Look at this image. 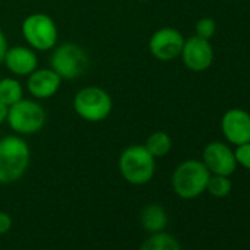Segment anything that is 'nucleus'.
<instances>
[{
	"label": "nucleus",
	"mask_w": 250,
	"mask_h": 250,
	"mask_svg": "<svg viewBox=\"0 0 250 250\" xmlns=\"http://www.w3.org/2000/svg\"><path fill=\"white\" fill-rule=\"evenodd\" d=\"M30 147L20 136L0 140V184L18 181L30 165Z\"/></svg>",
	"instance_id": "obj_1"
},
{
	"label": "nucleus",
	"mask_w": 250,
	"mask_h": 250,
	"mask_svg": "<svg viewBox=\"0 0 250 250\" xmlns=\"http://www.w3.org/2000/svg\"><path fill=\"white\" fill-rule=\"evenodd\" d=\"M121 175L134 186L147 184L156 171V158L150 155L146 146L133 145L125 149L119 156Z\"/></svg>",
	"instance_id": "obj_2"
},
{
	"label": "nucleus",
	"mask_w": 250,
	"mask_h": 250,
	"mask_svg": "<svg viewBox=\"0 0 250 250\" xmlns=\"http://www.w3.org/2000/svg\"><path fill=\"white\" fill-rule=\"evenodd\" d=\"M210 172L202 161L188 159L181 162L172 174V188L181 199L190 200L206 191Z\"/></svg>",
	"instance_id": "obj_3"
},
{
	"label": "nucleus",
	"mask_w": 250,
	"mask_h": 250,
	"mask_svg": "<svg viewBox=\"0 0 250 250\" xmlns=\"http://www.w3.org/2000/svg\"><path fill=\"white\" fill-rule=\"evenodd\" d=\"M6 121L15 133L31 136L39 133L44 127L46 112L39 102L21 99L15 104L9 106Z\"/></svg>",
	"instance_id": "obj_4"
},
{
	"label": "nucleus",
	"mask_w": 250,
	"mask_h": 250,
	"mask_svg": "<svg viewBox=\"0 0 250 250\" xmlns=\"http://www.w3.org/2000/svg\"><path fill=\"white\" fill-rule=\"evenodd\" d=\"M112 107L110 96L100 87H84L74 97V110L88 122L104 121L110 115Z\"/></svg>",
	"instance_id": "obj_5"
},
{
	"label": "nucleus",
	"mask_w": 250,
	"mask_h": 250,
	"mask_svg": "<svg viewBox=\"0 0 250 250\" xmlns=\"http://www.w3.org/2000/svg\"><path fill=\"white\" fill-rule=\"evenodd\" d=\"M50 69L63 80H74L85 74L88 69V56L75 43H63L58 46L50 56Z\"/></svg>",
	"instance_id": "obj_6"
},
{
	"label": "nucleus",
	"mask_w": 250,
	"mask_h": 250,
	"mask_svg": "<svg viewBox=\"0 0 250 250\" xmlns=\"http://www.w3.org/2000/svg\"><path fill=\"white\" fill-rule=\"evenodd\" d=\"M22 36L31 49L46 52L58 43V27L49 15L31 14L22 22Z\"/></svg>",
	"instance_id": "obj_7"
},
{
	"label": "nucleus",
	"mask_w": 250,
	"mask_h": 250,
	"mask_svg": "<svg viewBox=\"0 0 250 250\" xmlns=\"http://www.w3.org/2000/svg\"><path fill=\"white\" fill-rule=\"evenodd\" d=\"M184 46V37L183 34L171 27H164L153 33L149 42V50L150 53L162 62L174 61L181 55Z\"/></svg>",
	"instance_id": "obj_8"
},
{
	"label": "nucleus",
	"mask_w": 250,
	"mask_h": 250,
	"mask_svg": "<svg viewBox=\"0 0 250 250\" xmlns=\"http://www.w3.org/2000/svg\"><path fill=\"white\" fill-rule=\"evenodd\" d=\"M202 162L206 165L210 174L231 177L237 169V161L234 150L221 142H212L203 149Z\"/></svg>",
	"instance_id": "obj_9"
},
{
	"label": "nucleus",
	"mask_w": 250,
	"mask_h": 250,
	"mask_svg": "<svg viewBox=\"0 0 250 250\" xmlns=\"http://www.w3.org/2000/svg\"><path fill=\"white\" fill-rule=\"evenodd\" d=\"M221 130L228 143L232 146H241L250 142V113L232 107L227 110L221 119Z\"/></svg>",
	"instance_id": "obj_10"
},
{
	"label": "nucleus",
	"mask_w": 250,
	"mask_h": 250,
	"mask_svg": "<svg viewBox=\"0 0 250 250\" xmlns=\"http://www.w3.org/2000/svg\"><path fill=\"white\" fill-rule=\"evenodd\" d=\"M184 65L194 72L206 71L213 62V49L209 40L193 36L184 40L181 55Z\"/></svg>",
	"instance_id": "obj_11"
},
{
	"label": "nucleus",
	"mask_w": 250,
	"mask_h": 250,
	"mask_svg": "<svg viewBox=\"0 0 250 250\" xmlns=\"http://www.w3.org/2000/svg\"><path fill=\"white\" fill-rule=\"evenodd\" d=\"M61 81L62 78L53 69H36L28 75L27 88L36 99H49L58 93Z\"/></svg>",
	"instance_id": "obj_12"
},
{
	"label": "nucleus",
	"mask_w": 250,
	"mask_h": 250,
	"mask_svg": "<svg viewBox=\"0 0 250 250\" xmlns=\"http://www.w3.org/2000/svg\"><path fill=\"white\" fill-rule=\"evenodd\" d=\"M3 62L11 72L21 77L30 75L39 66L37 53L34 52V49L25 46H15L8 49Z\"/></svg>",
	"instance_id": "obj_13"
},
{
	"label": "nucleus",
	"mask_w": 250,
	"mask_h": 250,
	"mask_svg": "<svg viewBox=\"0 0 250 250\" xmlns=\"http://www.w3.org/2000/svg\"><path fill=\"white\" fill-rule=\"evenodd\" d=\"M140 221H142L143 228L149 231L150 234H153V232H159L165 229L168 224V215H167V210L161 205L152 203V205H147L142 210Z\"/></svg>",
	"instance_id": "obj_14"
},
{
	"label": "nucleus",
	"mask_w": 250,
	"mask_h": 250,
	"mask_svg": "<svg viewBox=\"0 0 250 250\" xmlns=\"http://www.w3.org/2000/svg\"><path fill=\"white\" fill-rule=\"evenodd\" d=\"M140 250H181V246L174 235L159 231L150 234L140 246Z\"/></svg>",
	"instance_id": "obj_15"
},
{
	"label": "nucleus",
	"mask_w": 250,
	"mask_h": 250,
	"mask_svg": "<svg viewBox=\"0 0 250 250\" xmlns=\"http://www.w3.org/2000/svg\"><path fill=\"white\" fill-rule=\"evenodd\" d=\"M24 96V88L21 83L15 78L0 80V102H3L8 107L20 102Z\"/></svg>",
	"instance_id": "obj_16"
},
{
	"label": "nucleus",
	"mask_w": 250,
	"mask_h": 250,
	"mask_svg": "<svg viewBox=\"0 0 250 250\" xmlns=\"http://www.w3.org/2000/svg\"><path fill=\"white\" fill-rule=\"evenodd\" d=\"M145 146L153 158H164L169 153L172 147V140L165 131H156L149 136Z\"/></svg>",
	"instance_id": "obj_17"
},
{
	"label": "nucleus",
	"mask_w": 250,
	"mask_h": 250,
	"mask_svg": "<svg viewBox=\"0 0 250 250\" xmlns=\"http://www.w3.org/2000/svg\"><path fill=\"white\" fill-rule=\"evenodd\" d=\"M231 188H232V183H231L229 177L210 174L209 181H208V186H206V190L213 197H218V199L227 197L231 193Z\"/></svg>",
	"instance_id": "obj_18"
},
{
	"label": "nucleus",
	"mask_w": 250,
	"mask_h": 250,
	"mask_svg": "<svg viewBox=\"0 0 250 250\" xmlns=\"http://www.w3.org/2000/svg\"><path fill=\"white\" fill-rule=\"evenodd\" d=\"M216 33V22L212 18H202L196 24V36L205 40H210Z\"/></svg>",
	"instance_id": "obj_19"
},
{
	"label": "nucleus",
	"mask_w": 250,
	"mask_h": 250,
	"mask_svg": "<svg viewBox=\"0 0 250 250\" xmlns=\"http://www.w3.org/2000/svg\"><path fill=\"white\" fill-rule=\"evenodd\" d=\"M234 153H235L237 165H241L243 168L250 171V142L244 143L241 146H237Z\"/></svg>",
	"instance_id": "obj_20"
},
{
	"label": "nucleus",
	"mask_w": 250,
	"mask_h": 250,
	"mask_svg": "<svg viewBox=\"0 0 250 250\" xmlns=\"http://www.w3.org/2000/svg\"><path fill=\"white\" fill-rule=\"evenodd\" d=\"M12 228V218L6 212H0V235L9 232Z\"/></svg>",
	"instance_id": "obj_21"
},
{
	"label": "nucleus",
	"mask_w": 250,
	"mask_h": 250,
	"mask_svg": "<svg viewBox=\"0 0 250 250\" xmlns=\"http://www.w3.org/2000/svg\"><path fill=\"white\" fill-rule=\"evenodd\" d=\"M8 49H9V47H8V40H6L3 31L0 30V63H2V62L5 61V55H6Z\"/></svg>",
	"instance_id": "obj_22"
},
{
	"label": "nucleus",
	"mask_w": 250,
	"mask_h": 250,
	"mask_svg": "<svg viewBox=\"0 0 250 250\" xmlns=\"http://www.w3.org/2000/svg\"><path fill=\"white\" fill-rule=\"evenodd\" d=\"M8 106L3 103V102H0V124H3L6 121V116H8Z\"/></svg>",
	"instance_id": "obj_23"
},
{
	"label": "nucleus",
	"mask_w": 250,
	"mask_h": 250,
	"mask_svg": "<svg viewBox=\"0 0 250 250\" xmlns=\"http://www.w3.org/2000/svg\"><path fill=\"white\" fill-rule=\"evenodd\" d=\"M137 2H149V0H137Z\"/></svg>",
	"instance_id": "obj_24"
}]
</instances>
